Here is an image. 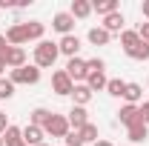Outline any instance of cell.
<instances>
[{"instance_id": "6da1fadb", "label": "cell", "mask_w": 149, "mask_h": 146, "mask_svg": "<svg viewBox=\"0 0 149 146\" xmlns=\"http://www.w3.org/2000/svg\"><path fill=\"white\" fill-rule=\"evenodd\" d=\"M57 55H60L57 43H52V40H40V43L35 46V66H37V69H49V66H55Z\"/></svg>"}, {"instance_id": "7a4b0ae2", "label": "cell", "mask_w": 149, "mask_h": 146, "mask_svg": "<svg viewBox=\"0 0 149 146\" xmlns=\"http://www.w3.org/2000/svg\"><path fill=\"white\" fill-rule=\"evenodd\" d=\"M43 132H46V135H52V138H66V135L72 132L69 117H66V115H52V117H49V123L43 126Z\"/></svg>"}, {"instance_id": "3957f363", "label": "cell", "mask_w": 149, "mask_h": 146, "mask_svg": "<svg viewBox=\"0 0 149 146\" xmlns=\"http://www.w3.org/2000/svg\"><path fill=\"white\" fill-rule=\"evenodd\" d=\"M0 63L6 66V69H20V66H26V52H23V46H9L6 49V55L0 57Z\"/></svg>"}, {"instance_id": "277c9868", "label": "cell", "mask_w": 149, "mask_h": 146, "mask_svg": "<svg viewBox=\"0 0 149 146\" xmlns=\"http://www.w3.org/2000/svg\"><path fill=\"white\" fill-rule=\"evenodd\" d=\"M15 86L17 83H26V86H32V83H37L40 80V69L37 66H20V69H15L12 72V77H9Z\"/></svg>"}, {"instance_id": "5b68a950", "label": "cell", "mask_w": 149, "mask_h": 146, "mask_svg": "<svg viewBox=\"0 0 149 146\" xmlns=\"http://www.w3.org/2000/svg\"><path fill=\"white\" fill-rule=\"evenodd\" d=\"M52 89L57 92V95H72L74 89V80L66 74V69H57L55 74H52Z\"/></svg>"}, {"instance_id": "8992f818", "label": "cell", "mask_w": 149, "mask_h": 146, "mask_svg": "<svg viewBox=\"0 0 149 146\" xmlns=\"http://www.w3.org/2000/svg\"><path fill=\"white\" fill-rule=\"evenodd\" d=\"M29 40V29H26V23H15V26H9V32H6V43L9 46H20V43H26Z\"/></svg>"}, {"instance_id": "52a82bcc", "label": "cell", "mask_w": 149, "mask_h": 146, "mask_svg": "<svg viewBox=\"0 0 149 146\" xmlns=\"http://www.w3.org/2000/svg\"><path fill=\"white\" fill-rule=\"evenodd\" d=\"M118 117H120V123H123L126 129H129V126H135V123H143V120H141V106H132V103L120 106Z\"/></svg>"}, {"instance_id": "ba28073f", "label": "cell", "mask_w": 149, "mask_h": 146, "mask_svg": "<svg viewBox=\"0 0 149 146\" xmlns=\"http://www.w3.org/2000/svg\"><path fill=\"white\" fill-rule=\"evenodd\" d=\"M72 26H74V17L69 15V12H57L55 17H52V29L55 32H60V35H72Z\"/></svg>"}, {"instance_id": "9c48e42d", "label": "cell", "mask_w": 149, "mask_h": 146, "mask_svg": "<svg viewBox=\"0 0 149 146\" xmlns=\"http://www.w3.org/2000/svg\"><path fill=\"white\" fill-rule=\"evenodd\" d=\"M66 74H69L72 80H86V77H89L86 60H80V57H72V60L66 63Z\"/></svg>"}, {"instance_id": "30bf717a", "label": "cell", "mask_w": 149, "mask_h": 146, "mask_svg": "<svg viewBox=\"0 0 149 146\" xmlns=\"http://www.w3.org/2000/svg\"><path fill=\"white\" fill-rule=\"evenodd\" d=\"M57 49H60V55H66L69 60H72V57H77V49H80V40H77V35H66V37H60Z\"/></svg>"}, {"instance_id": "8fae6325", "label": "cell", "mask_w": 149, "mask_h": 146, "mask_svg": "<svg viewBox=\"0 0 149 146\" xmlns=\"http://www.w3.org/2000/svg\"><path fill=\"white\" fill-rule=\"evenodd\" d=\"M86 123H89V115H86V109H83V106H72V112H69V126H72L74 132H80Z\"/></svg>"}, {"instance_id": "7c38bea8", "label": "cell", "mask_w": 149, "mask_h": 146, "mask_svg": "<svg viewBox=\"0 0 149 146\" xmlns=\"http://www.w3.org/2000/svg\"><path fill=\"white\" fill-rule=\"evenodd\" d=\"M43 135H46V132L40 126H32V123H29V126L23 129V143L26 146H40L43 143Z\"/></svg>"}, {"instance_id": "4fadbf2b", "label": "cell", "mask_w": 149, "mask_h": 146, "mask_svg": "<svg viewBox=\"0 0 149 146\" xmlns=\"http://www.w3.org/2000/svg\"><path fill=\"white\" fill-rule=\"evenodd\" d=\"M72 97H74V106H83V109H86V103L92 100V89H89L86 83H80V86L72 89Z\"/></svg>"}, {"instance_id": "5bb4252c", "label": "cell", "mask_w": 149, "mask_h": 146, "mask_svg": "<svg viewBox=\"0 0 149 146\" xmlns=\"http://www.w3.org/2000/svg\"><path fill=\"white\" fill-rule=\"evenodd\" d=\"M109 40H112V35L103 29V26H95V29H89V43H92V46H106Z\"/></svg>"}, {"instance_id": "9a60e30c", "label": "cell", "mask_w": 149, "mask_h": 146, "mask_svg": "<svg viewBox=\"0 0 149 146\" xmlns=\"http://www.w3.org/2000/svg\"><path fill=\"white\" fill-rule=\"evenodd\" d=\"M103 29H106V32H120V29H123V15H120V12H112V15H106V17H103Z\"/></svg>"}, {"instance_id": "2e32d148", "label": "cell", "mask_w": 149, "mask_h": 146, "mask_svg": "<svg viewBox=\"0 0 149 146\" xmlns=\"http://www.w3.org/2000/svg\"><path fill=\"white\" fill-rule=\"evenodd\" d=\"M106 83H109V77L103 72H89V77H86V86L92 92H100V89H106Z\"/></svg>"}, {"instance_id": "e0dca14e", "label": "cell", "mask_w": 149, "mask_h": 146, "mask_svg": "<svg viewBox=\"0 0 149 146\" xmlns=\"http://www.w3.org/2000/svg\"><path fill=\"white\" fill-rule=\"evenodd\" d=\"M92 12H97V15H112V12H118V0H95L92 3Z\"/></svg>"}, {"instance_id": "ac0fdd59", "label": "cell", "mask_w": 149, "mask_h": 146, "mask_svg": "<svg viewBox=\"0 0 149 146\" xmlns=\"http://www.w3.org/2000/svg\"><path fill=\"white\" fill-rule=\"evenodd\" d=\"M146 138H149L146 123H135V126H129V140H132V143H143Z\"/></svg>"}, {"instance_id": "d6986e66", "label": "cell", "mask_w": 149, "mask_h": 146, "mask_svg": "<svg viewBox=\"0 0 149 146\" xmlns=\"http://www.w3.org/2000/svg\"><path fill=\"white\" fill-rule=\"evenodd\" d=\"M69 15H72V17H89V15H92V3H89V0H74Z\"/></svg>"}, {"instance_id": "ffe728a7", "label": "cell", "mask_w": 149, "mask_h": 146, "mask_svg": "<svg viewBox=\"0 0 149 146\" xmlns=\"http://www.w3.org/2000/svg\"><path fill=\"white\" fill-rule=\"evenodd\" d=\"M52 115H55V112H49V109H43V106H37L35 112H32V126H46V123H49V117H52Z\"/></svg>"}, {"instance_id": "44dd1931", "label": "cell", "mask_w": 149, "mask_h": 146, "mask_svg": "<svg viewBox=\"0 0 149 146\" xmlns=\"http://www.w3.org/2000/svg\"><path fill=\"white\" fill-rule=\"evenodd\" d=\"M141 43V37H138V32H132V29H126V32H120V46H123V52H129V49H135Z\"/></svg>"}, {"instance_id": "7402d4cb", "label": "cell", "mask_w": 149, "mask_h": 146, "mask_svg": "<svg viewBox=\"0 0 149 146\" xmlns=\"http://www.w3.org/2000/svg\"><path fill=\"white\" fill-rule=\"evenodd\" d=\"M20 140H23V129L9 126L6 132H3V143H6V146H15V143H20Z\"/></svg>"}, {"instance_id": "603a6c76", "label": "cell", "mask_w": 149, "mask_h": 146, "mask_svg": "<svg viewBox=\"0 0 149 146\" xmlns=\"http://www.w3.org/2000/svg\"><path fill=\"white\" fill-rule=\"evenodd\" d=\"M106 92H109L112 97H123V92H126V80H120V77H112L109 83H106Z\"/></svg>"}, {"instance_id": "cb8c5ba5", "label": "cell", "mask_w": 149, "mask_h": 146, "mask_svg": "<svg viewBox=\"0 0 149 146\" xmlns=\"http://www.w3.org/2000/svg\"><path fill=\"white\" fill-rule=\"evenodd\" d=\"M141 95H143V89H141L138 83H126V92H123V97H126V103H132V106H135V103L141 100Z\"/></svg>"}, {"instance_id": "d4e9b609", "label": "cell", "mask_w": 149, "mask_h": 146, "mask_svg": "<svg viewBox=\"0 0 149 146\" xmlns=\"http://www.w3.org/2000/svg\"><path fill=\"white\" fill-rule=\"evenodd\" d=\"M126 55H129L132 60H149V43H143V40H141V43H138L135 49H129Z\"/></svg>"}, {"instance_id": "484cf974", "label": "cell", "mask_w": 149, "mask_h": 146, "mask_svg": "<svg viewBox=\"0 0 149 146\" xmlns=\"http://www.w3.org/2000/svg\"><path fill=\"white\" fill-rule=\"evenodd\" d=\"M80 138H83V143H97V126L95 123H86V126L80 129Z\"/></svg>"}, {"instance_id": "4316f807", "label": "cell", "mask_w": 149, "mask_h": 146, "mask_svg": "<svg viewBox=\"0 0 149 146\" xmlns=\"http://www.w3.org/2000/svg\"><path fill=\"white\" fill-rule=\"evenodd\" d=\"M12 95H15V83H12V80H6V77H0V97H3V100H9Z\"/></svg>"}, {"instance_id": "83f0119b", "label": "cell", "mask_w": 149, "mask_h": 146, "mask_svg": "<svg viewBox=\"0 0 149 146\" xmlns=\"http://www.w3.org/2000/svg\"><path fill=\"white\" fill-rule=\"evenodd\" d=\"M63 140H66V146H86V143H83V138H80V132H74V129L63 138Z\"/></svg>"}, {"instance_id": "f1b7e54d", "label": "cell", "mask_w": 149, "mask_h": 146, "mask_svg": "<svg viewBox=\"0 0 149 146\" xmlns=\"http://www.w3.org/2000/svg\"><path fill=\"white\" fill-rule=\"evenodd\" d=\"M103 66H106V63H103L100 57H92V60H86V69H89V72H103Z\"/></svg>"}, {"instance_id": "f546056e", "label": "cell", "mask_w": 149, "mask_h": 146, "mask_svg": "<svg viewBox=\"0 0 149 146\" xmlns=\"http://www.w3.org/2000/svg\"><path fill=\"white\" fill-rule=\"evenodd\" d=\"M138 37H141L143 43H149V23H141V26H138Z\"/></svg>"}, {"instance_id": "4dcf8cb0", "label": "cell", "mask_w": 149, "mask_h": 146, "mask_svg": "<svg viewBox=\"0 0 149 146\" xmlns=\"http://www.w3.org/2000/svg\"><path fill=\"white\" fill-rule=\"evenodd\" d=\"M141 120H143V123L149 126V100L143 103V106H141Z\"/></svg>"}, {"instance_id": "1f68e13d", "label": "cell", "mask_w": 149, "mask_h": 146, "mask_svg": "<svg viewBox=\"0 0 149 146\" xmlns=\"http://www.w3.org/2000/svg\"><path fill=\"white\" fill-rule=\"evenodd\" d=\"M6 129H9V120H6V115H3V112H0V135H3V132H6Z\"/></svg>"}, {"instance_id": "d6a6232c", "label": "cell", "mask_w": 149, "mask_h": 146, "mask_svg": "<svg viewBox=\"0 0 149 146\" xmlns=\"http://www.w3.org/2000/svg\"><path fill=\"white\" fill-rule=\"evenodd\" d=\"M6 49H9V43H6V35H0V57L6 55Z\"/></svg>"}, {"instance_id": "836d02e7", "label": "cell", "mask_w": 149, "mask_h": 146, "mask_svg": "<svg viewBox=\"0 0 149 146\" xmlns=\"http://www.w3.org/2000/svg\"><path fill=\"white\" fill-rule=\"evenodd\" d=\"M141 12H143V17H149V0H143V6H141Z\"/></svg>"}, {"instance_id": "e575fe53", "label": "cell", "mask_w": 149, "mask_h": 146, "mask_svg": "<svg viewBox=\"0 0 149 146\" xmlns=\"http://www.w3.org/2000/svg\"><path fill=\"white\" fill-rule=\"evenodd\" d=\"M92 146H112L109 140H97V143H92Z\"/></svg>"}, {"instance_id": "d590c367", "label": "cell", "mask_w": 149, "mask_h": 146, "mask_svg": "<svg viewBox=\"0 0 149 146\" xmlns=\"http://www.w3.org/2000/svg\"><path fill=\"white\" fill-rule=\"evenodd\" d=\"M3 69H6V66H3V63H0V74H3Z\"/></svg>"}, {"instance_id": "8d00e7d4", "label": "cell", "mask_w": 149, "mask_h": 146, "mask_svg": "<svg viewBox=\"0 0 149 146\" xmlns=\"http://www.w3.org/2000/svg\"><path fill=\"white\" fill-rule=\"evenodd\" d=\"M0 146H6V143H3V135H0Z\"/></svg>"}, {"instance_id": "74e56055", "label": "cell", "mask_w": 149, "mask_h": 146, "mask_svg": "<svg viewBox=\"0 0 149 146\" xmlns=\"http://www.w3.org/2000/svg\"><path fill=\"white\" fill-rule=\"evenodd\" d=\"M15 146H26V143H23V140H20V143H15Z\"/></svg>"}, {"instance_id": "f35d334b", "label": "cell", "mask_w": 149, "mask_h": 146, "mask_svg": "<svg viewBox=\"0 0 149 146\" xmlns=\"http://www.w3.org/2000/svg\"><path fill=\"white\" fill-rule=\"evenodd\" d=\"M40 146H46V143H40Z\"/></svg>"}]
</instances>
